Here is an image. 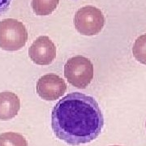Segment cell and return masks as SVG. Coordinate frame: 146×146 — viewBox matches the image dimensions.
I'll return each instance as SVG.
<instances>
[{"mask_svg": "<svg viewBox=\"0 0 146 146\" xmlns=\"http://www.w3.org/2000/svg\"><path fill=\"white\" fill-rule=\"evenodd\" d=\"M51 125L59 140L70 145H80L99 136L104 118L93 97L76 92L58 102L53 109Z\"/></svg>", "mask_w": 146, "mask_h": 146, "instance_id": "1", "label": "cell"}, {"mask_svg": "<svg viewBox=\"0 0 146 146\" xmlns=\"http://www.w3.org/2000/svg\"><path fill=\"white\" fill-rule=\"evenodd\" d=\"M28 31L25 25L16 19L7 18L0 21V48L16 51L25 46Z\"/></svg>", "mask_w": 146, "mask_h": 146, "instance_id": "2", "label": "cell"}, {"mask_svg": "<svg viewBox=\"0 0 146 146\" xmlns=\"http://www.w3.org/2000/svg\"><path fill=\"white\" fill-rule=\"evenodd\" d=\"M94 65L87 58L75 56L68 60L64 66V76L72 85L85 89L94 78Z\"/></svg>", "mask_w": 146, "mask_h": 146, "instance_id": "3", "label": "cell"}, {"mask_svg": "<svg viewBox=\"0 0 146 146\" xmlns=\"http://www.w3.org/2000/svg\"><path fill=\"white\" fill-rule=\"evenodd\" d=\"M105 18L102 11L94 6L80 8L74 16V25L77 31L85 36H94L102 31Z\"/></svg>", "mask_w": 146, "mask_h": 146, "instance_id": "4", "label": "cell"}, {"mask_svg": "<svg viewBox=\"0 0 146 146\" xmlns=\"http://www.w3.org/2000/svg\"><path fill=\"white\" fill-rule=\"evenodd\" d=\"M36 93L46 101H54L62 97L67 89V84L60 76L55 74L42 76L36 83Z\"/></svg>", "mask_w": 146, "mask_h": 146, "instance_id": "5", "label": "cell"}, {"mask_svg": "<svg viewBox=\"0 0 146 146\" xmlns=\"http://www.w3.org/2000/svg\"><path fill=\"white\" fill-rule=\"evenodd\" d=\"M31 60L37 65H49L56 56V47L54 42L46 36L37 37L29 49Z\"/></svg>", "mask_w": 146, "mask_h": 146, "instance_id": "6", "label": "cell"}, {"mask_svg": "<svg viewBox=\"0 0 146 146\" xmlns=\"http://www.w3.org/2000/svg\"><path fill=\"white\" fill-rule=\"evenodd\" d=\"M21 109L18 96L11 92L0 93V120H9L16 117Z\"/></svg>", "mask_w": 146, "mask_h": 146, "instance_id": "7", "label": "cell"}, {"mask_svg": "<svg viewBox=\"0 0 146 146\" xmlns=\"http://www.w3.org/2000/svg\"><path fill=\"white\" fill-rule=\"evenodd\" d=\"M59 0H32V8L37 16H48L56 9Z\"/></svg>", "mask_w": 146, "mask_h": 146, "instance_id": "8", "label": "cell"}, {"mask_svg": "<svg viewBox=\"0 0 146 146\" xmlns=\"http://www.w3.org/2000/svg\"><path fill=\"white\" fill-rule=\"evenodd\" d=\"M0 146H28V142L21 134L8 131L0 135Z\"/></svg>", "mask_w": 146, "mask_h": 146, "instance_id": "9", "label": "cell"}, {"mask_svg": "<svg viewBox=\"0 0 146 146\" xmlns=\"http://www.w3.org/2000/svg\"><path fill=\"white\" fill-rule=\"evenodd\" d=\"M132 53L138 62L146 65V33L136 38Z\"/></svg>", "mask_w": 146, "mask_h": 146, "instance_id": "10", "label": "cell"}, {"mask_svg": "<svg viewBox=\"0 0 146 146\" xmlns=\"http://www.w3.org/2000/svg\"><path fill=\"white\" fill-rule=\"evenodd\" d=\"M11 3V0H0V16L7 10Z\"/></svg>", "mask_w": 146, "mask_h": 146, "instance_id": "11", "label": "cell"}, {"mask_svg": "<svg viewBox=\"0 0 146 146\" xmlns=\"http://www.w3.org/2000/svg\"><path fill=\"white\" fill-rule=\"evenodd\" d=\"M110 146H120V145H110Z\"/></svg>", "mask_w": 146, "mask_h": 146, "instance_id": "12", "label": "cell"}, {"mask_svg": "<svg viewBox=\"0 0 146 146\" xmlns=\"http://www.w3.org/2000/svg\"><path fill=\"white\" fill-rule=\"evenodd\" d=\"M145 127H146V122H145Z\"/></svg>", "mask_w": 146, "mask_h": 146, "instance_id": "13", "label": "cell"}]
</instances>
